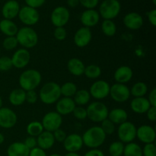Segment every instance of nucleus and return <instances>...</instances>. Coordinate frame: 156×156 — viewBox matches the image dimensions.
I'll return each instance as SVG.
<instances>
[{
	"instance_id": "nucleus-1",
	"label": "nucleus",
	"mask_w": 156,
	"mask_h": 156,
	"mask_svg": "<svg viewBox=\"0 0 156 156\" xmlns=\"http://www.w3.org/2000/svg\"><path fill=\"white\" fill-rule=\"evenodd\" d=\"M106 134L100 126H93L84 132L82 136L84 146L91 149H98L105 143Z\"/></svg>"
},
{
	"instance_id": "nucleus-2",
	"label": "nucleus",
	"mask_w": 156,
	"mask_h": 156,
	"mask_svg": "<svg viewBox=\"0 0 156 156\" xmlns=\"http://www.w3.org/2000/svg\"><path fill=\"white\" fill-rule=\"evenodd\" d=\"M42 76L38 70L34 69L24 70L18 78L20 88L25 91L35 90L41 83Z\"/></svg>"
},
{
	"instance_id": "nucleus-3",
	"label": "nucleus",
	"mask_w": 156,
	"mask_h": 156,
	"mask_svg": "<svg viewBox=\"0 0 156 156\" xmlns=\"http://www.w3.org/2000/svg\"><path fill=\"white\" fill-rule=\"evenodd\" d=\"M60 85L55 82H48L43 85L38 94V97L44 105L56 104L61 98Z\"/></svg>"
},
{
	"instance_id": "nucleus-4",
	"label": "nucleus",
	"mask_w": 156,
	"mask_h": 156,
	"mask_svg": "<svg viewBox=\"0 0 156 156\" xmlns=\"http://www.w3.org/2000/svg\"><path fill=\"white\" fill-rule=\"evenodd\" d=\"M15 37L18 41V44L27 50L36 47L39 41L38 34L36 30L31 27H27V26L18 28Z\"/></svg>"
},
{
	"instance_id": "nucleus-5",
	"label": "nucleus",
	"mask_w": 156,
	"mask_h": 156,
	"mask_svg": "<svg viewBox=\"0 0 156 156\" xmlns=\"http://www.w3.org/2000/svg\"><path fill=\"white\" fill-rule=\"evenodd\" d=\"M87 118L93 123H101L108 118L109 110L105 104L100 101L90 103L86 108Z\"/></svg>"
},
{
	"instance_id": "nucleus-6",
	"label": "nucleus",
	"mask_w": 156,
	"mask_h": 156,
	"mask_svg": "<svg viewBox=\"0 0 156 156\" xmlns=\"http://www.w3.org/2000/svg\"><path fill=\"white\" fill-rule=\"evenodd\" d=\"M121 11V4L119 0H104L99 5L98 13L104 20H114Z\"/></svg>"
},
{
	"instance_id": "nucleus-7",
	"label": "nucleus",
	"mask_w": 156,
	"mask_h": 156,
	"mask_svg": "<svg viewBox=\"0 0 156 156\" xmlns=\"http://www.w3.org/2000/svg\"><path fill=\"white\" fill-rule=\"evenodd\" d=\"M137 127L132 122L126 121L118 125L117 129V137L119 140L123 143H132L136 138Z\"/></svg>"
},
{
	"instance_id": "nucleus-8",
	"label": "nucleus",
	"mask_w": 156,
	"mask_h": 156,
	"mask_svg": "<svg viewBox=\"0 0 156 156\" xmlns=\"http://www.w3.org/2000/svg\"><path fill=\"white\" fill-rule=\"evenodd\" d=\"M18 17L22 24L27 27H31L37 24L41 16L37 9L25 5L20 9Z\"/></svg>"
},
{
	"instance_id": "nucleus-9",
	"label": "nucleus",
	"mask_w": 156,
	"mask_h": 156,
	"mask_svg": "<svg viewBox=\"0 0 156 156\" xmlns=\"http://www.w3.org/2000/svg\"><path fill=\"white\" fill-rule=\"evenodd\" d=\"M41 122L44 130L53 133L62 126V116L56 111H50L44 114Z\"/></svg>"
},
{
	"instance_id": "nucleus-10",
	"label": "nucleus",
	"mask_w": 156,
	"mask_h": 156,
	"mask_svg": "<svg viewBox=\"0 0 156 156\" xmlns=\"http://www.w3.org/2000/svg\"><path fill=\"white\" fill-rule=\"evenodd\" d=\"M70 19V12L65 6H57L50 15V21L55 27H65Z\"/></svg>"
},
{
	"instance_id": "nucleus-11",
	"label": "nucleus",
	"mask_w": 156,
	"mask_h": 156,
	"mask_svg": "<svg viewBox=\"0 0 156 156\" xmlns=\"http://www.w3.org/2000/svg\"><path fill=\"white\" fill-rule=\"evenodd\" d=\"M109 96L113 101L117 103H124L130 98V90L124 84L115 83L110 88Z\"/></svg>"
},
{
	"instance_id": "nucleus-12",
	"label": "nucleus",
	"mask_w": 156,
	"mask_h": 156,
	"mask_svg": "<svg viewBox=\"0 0 156 156\" xmlns=\"http://www.w3.org/2000/svg\"><path fill=\"white\" fill-rule=\"evenodd\" d=\"M111 85L105 80H97L93 82L89 88V94L91 97L97 101L105 99L109 96Z\"/></svg>"
},
{
	"instance_id": "nucleus-13",
	"label": "nucleus",
	"mask_w": 156,
	"mask_h": 156,
	"mask_svg": "<svg viewBox=\"0 0 156 156\" xmlns=\"http://www.w3.org/2000/svg\"><path fill=\"white\" fill-rule=\"evenodd\" d=\"M18 122L16 113L9 108H0V127L3 129H12Z\"/></svg>"
},
{
	"instance_id": "nucleus-14",
	"label": "nucleus",
	"mask_w": 156,
	"mask_h": 156,
	"mask_svg": "<svg viewBox=\"0 0 156 156\" xmlns=\"http://www.w3.org/2000/svg\"><path fill=\"white\" fill-rule=\"evenodd\" d=\"M12 65L15 68L21 69L27 66L30 61V53L28 50L20 48L13 53L11 57Z\"/></svg>"
},
{
	"instance_id": "nucleus-15",
	"label": "nucleus",
	"mask_w": 156,
	"mask_h": 156,
	"mask_svg": "<svg viewBox=\"0 0 156 156\" xmlns=\"http://www.w3.org/2000/svg\"><path fill=\"white\" fill-rule=\"evenodd\" d=\"M136 138L144 144L155 143L156 139L155 128L148 124L141 125L136 129Z\"/></svg>"
},
{
	"instance_id": "nucleus-16",
	"label": "nucleus",
	"mask_w": 156,
	"mask_h": 156,
	"mask_svg": "<svg viewBox=\"0 0 156 156\" xmlns=\"http://www.w3.org/2000/svg\"><path fill=\"white\" fill-rule=\"evenodd\" d=\"M92 39V32L88 27H82L78 29L73 37V42L76 47L84 48L87 47Z\"/></svg>"
},
{
	"instance_id": "nucleus-17",
	"label": "nucleus",
	"mask_w": 156,
	"mask_h": 156,
	"mask_svg": "<svg viewBox=\"0 0 156 156\" xmlns=\"http://www.w3.org/2000/svg\"><path fill=\"white\" fill-rule=\"evenodd\" d=\"M63 147L67 152H78L83 147L82 136L77 133L67 135L63 143Z\"/></svg>"
},
{
	"instance_id": "nucleus-18",
	"label": "nucleus",
	"mask_w": 156,
	"mask_h": 156,
	"mask_svg": "<svg viewBox=\"0 0 156 156\" xmlns=\"http://www.w3.org/2000/svg\"><path fill=\"white\" fill-rule=\"evenodd\" d=\"M123 23L126 28L132 30H137L143 27L144 20L138 12H132L126 14L123 18Z\"/></svg>"
},
{
	"instance_id": "nucleus-19",
	"label": "nucleus",
	"mask_w": 156,
	"mask_h": 156,
	"mask_svg": "<svg viewBox=\"0 0 156 156\" xmlns=\"http://www.w3.org/2000/svg\"><path fill=\"white\" fill-rule=\"evenodd\" d=\"M100 15L95 9H85L80 16V21L83 27H91L97 25L100 21Z\"/></svg>"
},
{
	"instance_id": "nucleus-20",
	"label": "nucleus",
	"mask_w": 156,
	"mask_h": 156,
	"mask_svg": "<svg viewBox=\"0 0 156 156\" xmlns=\"http://www.w3.org/2000/svg\"><path fill=\"white\" fill-rule=\"evenodd\" d=\"M20 6L19 2L16 0H8L2 8V15L5 19L13 20L16 17H18L19 13Z\"/></svg>"
},
{
	"instance_id": "nucleus-21",
	"label": "nucleus",
	"mask_w": 156,
	"mask_h": 156,
	"mask_svg": "<svg viewBox=\"0 0 156 156\" xmlns=\"http://www.w3.org/2000/svg\"><path fill=\"white\" fill-rule=\"evenodd\" d=\"M76 107L72 98H60L56 103V111L61 116L69 115L72 114Z\"/></svg>"
},
{
	"instance_id": "nucleus-22",
	"label": "nucleus",
	"mask_w": 156,
	"mask_h": 156,
	"mask_svg": "<svg viewBox=\"0 0 156 156\" xmlns=\"http://www.w3.org/2000/svg\"><path fill=\"white\" fill-rule=\"evenodd\" d=\"M133 76V71L128 66H121L115 70L114 73V79L116 83L126 85L130 82Z\"/></svg>"
},
{
	"instance_id": "nucleus-23",
	"label": "nucleus",
	"mask_w": 156,
	"mask_h": 156,
	"mask_svg": "<svg viewBox=\"0 0 156 156\" xmlns=\"http://www.w3.org/2000/svg\"><path fill=\"white\" fill-rule=\"evenodd\" d=\"M129 107L133 112H134L135 114H146L151 105L146 98L140 97L133 98L130 101Z\"/></svg>"
},
{
	"instance_id": "nucleus-24",
	"label": "nucleus",
	"mask_w": 156,
	"mask_h": 156,
	"mask_svg": "<svg viewBox=\"0 0 156 156\" xmlns=\"http://www.w3.org/2000/svg\"><path fill=\"white\" fill-rule=\"evenodd\" d=\"M55 141L54 137H53V133L45 131L41 133L37 137V147L44 149V150H48L50 149L54 146Z\"/></svg>"
},
{
	"instance_id": "nucleus-25",
	"label": "nucleus",
	"mask_w": 156,
	"mask_h": 156,
	"mask_svg": "<svg viewBox=\"0 0 156 156\" xmlns=\"http://www.w3.org/2000/svg\"><path fill=\"white\" fill-rule=\"evenodd\" d=\"M30 149L22 142L12 143L7 148V156H29Z\"/></svg>"
},
{
	"instance_id": "nucleus-26",
	"label": "nucleus",
	"mask_w": 156,
	"mask_h": 156,
	"mask_svg": "<svg viewBox=\"0 0 156 156\" xmlns=\"http://www.w3.org/2000/svg\"><path fill=\"white\" fill-rule=\"evenodd\" d=\"M108 120H111L114 124L120 125L128 120V113L123 108H114L109 111L108 116Z\"/></svg>"
},
{
	"instance_id": "nucleus-27",
	"label": "nucleus",
	"mask_w": 156,
	"mask_h": 156,
	"mask_svg": "<svg viewBox=\"0 0 156 156\" xmlns=\"http://www.w3.org/2000/svg\"><path fill=\"white\" fill-rule=\"evenodd\" d=\"M85 66L79 58H71L67 62V69L69 73L74 76H81L84 75Z\"/></svg>"
},
{
	"instance_id": "nucleus-28",
	"label": "nucleus",
	"mask_w": 156,
	"mask_h": 156,
	"mask_svg": "<svg viewBox=\"0 0 156 156\" xmlns=\"http://www.w3.org/2000/svg\"><path fill=\"white\" fill-rule=\"evenodd\" d=\"M9 101L15 107L21 106L26 101V91L22 88H15L9 95Z\"/></svg>"
},
{
	"instance_id": "nucleus-29",
	"label": "nucleus",
	"mask_w": 156,
	"mask_h": 156,
	"mask_svg": "<svg viewBox=\"0 0 156 156\" xmlns=\"http://www.w3.org/2000/svg\"><path fill=\"white\" fill-rule=\"evenodd\" d=\"M18 30V26L12 20L3 18L0 21V31L6 37L15 36Z\"/></svg>"
},
{
	"instance_id": "nucleus-30",
	"label": "nucleus",
	"mask_w": 156,
	"mask_h": 156,
	"mask_svg": "<svg viewBox=\"0 0 156 156\" xmlns=\"http://www.w3.org/2000/svg\"><path fill=\"white\" fill-rule=\"evenodd\" d=\"M73 101L76 106L84 107L87 105L90 101L91 95L89 94V91L86 89H80L78 90L75 95L73 96Z\"/></svg>"
},
{
	"instance_id": "nucleus-31",
	"label": "nucleus",
	"mask_w": 156,
	"mask_h": 156,
	"mask_svg": "<svg viewBox=\"0 0 156 156\" xmlns=\"http://www.w3.org/2000/svg\"><path fill=\"white\" fill-rule=\"evenodd\" d=\"M130 90V94L133 96V98L144 97L148 92V85L143 82H137L133 85Z\"/></svg>"
},
{
	"instance_id": "nucleus-32",
	"label": "nucleus",
	"mask_w": 156,
	"mask_h": 156,
	"mask_svg": "<svg viewBox=\"0 0 156 156\" xmlns=\"http://www.w3.org/2000/svg\"><path fill=\"white\" fill-rule=\"evenodd\" d=\"M123 156H143L142 147L136 143H127L124 146Z\"/></svg>"
},
{
	"instance_id": "nucleus-33",
	"label": "nucleus",
	"mask_w": 156,
	"mask_h": 156,
	"mask_svg": "<svg viewBox=\"0 0 156 156\" xmlns=\"http://www.w3.org/2000/svg\"><path fill=\"white\" fill-rule=\"evenodd\" d=\"M102 33L107 37H114L117 33V25L113 20H104L101 23Z\"/></svg>"
},
{
	"instance_id": "nucleus-34",
	"label": "nucleus",
	"mask_w": 156,
	"mask_h": 156,
	"mask_svg": "<svg viewBox=\"0 0 156 156\" xmlns=\"http://www.w3.org/2000/svg\"><path fill=\"white\" fill-rule=\"evenodd\" d=\"M26 131H27V133L28 134V136L37 137L41 133L44 132V129L41 122L38 121V120H34V121L30 122L27 125Z\"/></svg>"
},
{
	"instance_id": "nucleus-35",
	"label": "nucleus",
	"mask_w": 156,
	"mask_h": 156,
	"mask_svg": "<svg viewBox=\"0 0 156 156\" xmlns=\"http://www.w3.org/2000/svg\"><path fill=\"white\" fill-rule=\"evenodd\" d=\"M78 91L77 85L73 82H67L62 84L60 86L61 95L66 98H72Z\"/></svg>"
},
{
	"instance_id": "nucleus-36",
	"label": "nucleus",
	"mask_w": 156,
	"mask_h": 156,
	"mask_svg": "<svg viewBox=\"0 0 156 156\" xmlns=\"http://www.w3.org/2000/svg\"><path fill=\"white\" fill-rule=\"evenodd\" d=\"M101 69L96 64H90L87 66H85V71H84V75L90 79H98L101 76Z\"/></svg>"
},
{
	"instance_id": "nucleus-37",
	"label": "nucleus",
	"mask_w": 156,
	"mask_h": 156,
	"mask_svg": "<svg viewBox=\"0 0 156 156\" xmlns=\"http://www.w3.org/2000/svg\"><path fill=\"white\" fill-rule=\"evenodd\" d=\"M125 144L120 140L114 141L108 147V153L111 156H123Z\"/></svg>"
},
{
	"instance_id": "nucleus-38",
	"label": "nucleus",
	"mask_w": 156,
	"mask_h": 156,
	"mask_svg": "<svg viewBox=\"0 0 156 156\" xmlns=\"http://www.w3.org/2000/svg\"><path fill=\"white\" fill-rule=\"evenodd\" d=\"M101 128L102 130L104 131L106 136H111L115 132L116 130V126L115 124L112 123L110 120H108V118L105 119V120L101 122Z\"/></svg>"
},
{
	"instance_id": "nucleus-39",
	"label": "nucleus",
	"mask_w": 156,
	"mask_h": 156,
	"mask_svg": "<svg viewBox=\"0 0 156 156\" xmlns=\"http://www.w3.org/2000/svg\"><path fill=\"white\" fill-rule=\"evenodd\" d=\"M18 43L15 36L13 37H6L2 42V46L5 50H13L18 47Z\"/></svg>"
},
{
	"instance_id": "nucleus-40",
	"label": "nucleus",
	"mask_w": 156,
	"mask_h": 156,
	"mask_svg": "<svg viewBox=\"0 0 156 156\" xmlns=\"http://www.w3.org/2000/svg\"><path fill=\"white\" fill-rule=\"evenodd\" d=\"M12 67H13V65H12V59L9 56H3L0 57V71H9Z\"/></svg>"
},
{
	"instance_id": "nucleus-41",
	"label": "nucleus",
	"mask_w": 156,
	"mask_h": 156,
	"mask_svg": "<svg viewBox=\"0 0 156 156\" xmlns=\"http://www.w3.org/2000/svg\"><path fill=\"white\" fill-rule=\"evenodd\" d=\"M72 114H73L75 118L77 119V120H84L87 118L86 108H85L84 107L76 106Z\"/></svg>"
},
{
	"instance_id": "nucleus-42",
	"label": "nucleus",
	"mask_w": 156,
	"mask_h": 156,
	"mask_svg": "<svg viewBox=\"0 0 156 156\" xmlns=\"http://www.w3.org/2000/svg\"><path fill=\"white\" fill-rule=\"evenodd\" d=\"M143 156H156V146L155 143L145 144L144 147L142 148Z\"/></svg>"
},
{
	"instance_id": "nucleus-43",
	"label": "nucleus",
	"mask_w": 156,
	"mask_h": 156,
	"mask_svg": "<svg viewBox=\"0 0 156 156\" xmlns=\"http://www.w3.org/2000/svg\"><path fill=\"white\" fill-rule=\"evenodd\" d=\"M53 37L57 41H62L66 38L67 37V31L64 27H55L53 30Z\"/></svg>"
},
{
	"instance_id": "nucleus-44",
	"label": "nucleus",
	"mask_w": 156,
	"mask_h": 156,
	"mask_svg": "<svg viewBox=\"0 0 156 156\" xmlns=\"http://www.w3.org/2000/svg\"><path fill=\"white\" fill-rule=\"evenodd\" d=\"M99 4V0H79V5L86 9H94Z\"/></svg>"
},
{
	"instance_id": "nucleus-45",
	"label": "nucleus",
	"mask_w": 156,
	"mask_h": 156,
	"mask_svg": "<svg viewBox=\"0 0 156 156\" xmlns=\"http://www.w3.org/2000/svg\"><path fill=\"white\" fill-rule=\"evenodd\" d=\"M38 94L34 91V90H31V91H26V101L30 105H34L37 103L38 100Z\"/></svg>"
},
{
	"instance_id": "nucleus-46",
	"label": "nucleus",
	"mask_w": 156,
	"mask_h": 156,
	"mask_svg": "<svg viewBox=\"0 0 156 156\" xmlns=\"http://www.w3.org/2000/svg\"><path fill=\"white\" fill-rule=\"evenodd\" d=\"M53 137H54V140L56 142H58V143H63L65 139L66 138L67 134L63 129H62L61 128L56 129L54 132L53 133Z\"/></svg>"
},
{
	"instance_id": "nucleus-47",
	"label": "nucleus",
	"mask_w": 156,
	"mask_h": 156,
	"mask_svg": "<svg viewBox=\"0 0 156 156\" xmlns=\"http://www.w3.org/2000/svg\"><path fill=\"white\" fill-rule=\"evenodd\" d=\"M46 1L47 0H24L26 5L30 6V7L36 9L42 7L45 4Z\"/></svg>"
},
{
	"instance_id": "nucleus-48",
	"label": "nucleus",
	"mask_w": 156,
	"mask_h": 156,
	"mask_svg": "<svg viewBox=\"0 0 156 156\" xmlns=\"http://www.w3.org/2000/svg\"><path fill=\"white\" fill-rule=\"evenodd\" d=\"M24 144L29 149H32L34 148L37 147V137L30 136H28L27 138L25 139L24 142Z\"/></svg>"
},
{
	"instance_id": "nucleus-49",
	"label": "nucleus",
	"mask_w": 156,
	"mask_h": 156,
	"mask_svg": "<svg viewBox=\"0 0 156 156\" xmlns=\"http://www.w3.org/2000/svg\"><path fill=\"white\" fill-rule=\"evenodd\" d=\"M146 117L151 122H155L156 120V107L151 106L146 111Z\"/></svg>"
},
{
	"instance_id": "nucleus-50",
	"label": "nucleus",
	"mask_w": 156,
	"mask_h": 156,
	"mask_svg": "<svg viewBox=\"0 0 156 156\" xmlns=\"http://www.w3.org/2000/svg\"><path fill=\"white\" fill-rule=\"evenodd\" d=\"M147 18L149 22L152 24L153 27L156 26V9H153L147 12Z\"/></svg>"
},
{
	"instance_id": "nucleus-51",
	"label": "nucleus",
	"mask_w": 156,
	"mask_h": 156,
	"mask_svg": "<svg viewBox=\"0 0 156 156\" xmlns=\"http://www.w3.org/2000/svg\"><path fill=\"white\" fill-rule=\"evenodd\" d=\"M29 156H47V155L45 150L37 146V147L30 149V152H29Z\"/></svg>"
},
{
	"instance_id": "nucleus-52",
	"label": "nucleus",
	"mask_w": 156,
	"mask_h": 156,
	"mask_svg": "<svg viewBox=\"0 0 156 156\" xmlns=\"http://www.w3.org/2000/svg\"><path fill=\"white\" fill-rule=\"evenodd\" d=\"M151 106L156 107V88H154L149 92V96L147 98Z\"/></svg>"
},
{
	"instance_id": "nucleus-53",
	"label": "nucleus",
	"mask_w": 156,
	"mask_h": 156,
	"mask_svg": "<svg viewBox=\"0 0 156 156\" xmlns=\"http://www.w3.org/2000/svg\"><path fill=\"white\" fill-rule=\"evenodd\" d=\"M83 156H105L103 151L99 149H91L85 153Z\"/></svg>"
},
{
	"instance_id": "nucleus-54",
	"label": "nucleus",
	"mask_w": 156,
	"mask_h": 156,
	"mask_svg": "<svg viewBox=\"0 0 156 156\" xmlns=\"http://www.w3.org/2000/svg\"><path fill=\"white\" fill-rule=\"evenodd\" d=\"M67 5L69 8L74 9L79 5V0H67Z\"/></svg>"
},
{
	"instance_id": "nucleus-55",
	"label": "nucleus",
	"mask_w": 156,
	"mask_h": 156,
	"mask_svg": "<svg viewBox=\"0 0 156 156\" xmlns=\"http://www.w3.org/2000/svg\"><path fill=\"white\" fill-rule=\"evenodd\" d=\"M63 156H82L78 152H66Z\"/></svg>"
},
{
	"instance_id": "nucleus-56",
	"label": "nucleus",
	"mask_w": 156,
	"mask_h": 156,
	"mask_svg": "<svg viewBox=\"0 0 156 156\" xmlns=\"http://www.w3.org/2000/svg\"><path fill=\"white\" fill-rule=\"evenodd\" d=\"M4 142H5V136H4V135H3L2 133H0V145L2 144V143H4Z\"/></svg>"
},
{
	"instance_id": "nucleus-57",
	"label": "nucleus",
	"mask_w": 156,
	"mask_h": 156,
	"mask_svg": "<svg viewBox=\"0 0 156 156\" xmlns=\"http://www.w3.org/2000/svg\"><path fill=\"white\" fill-rule=\"evenodd\" d=\"M2 104H3L2 98V97H1V96H0V108H2Z\"/></svg>"
},
{
	"instance_id": "nucleus-58",
	"label": "nucleus",
	"mask_w": 156,
	"mask_h": 156,
	"mask_svg": "<svg viewBox=\"0 0 156 156\" xmlns=\"http://www.w3.org/2000/svg\"><path fill=\"white\" fill-rule=\"evenodd\" d=\"M49 156H62V155H61L60 154H58V153H53Z\"/></svg>"
},
{
	"instance_id": "nucleus-59",
	"label": "nucleus",
	"mask_w": 156,
	"mask_h": 156,
	"mask_svg": "<svg viewBox=\"0 0 156 156\" xmlns=\"http://www.w3.org/2000/svg\"><path fill=\"white\" fill-rule=\"evenodd\" d=\"M152 3H153V5H156V0H152Z\"/></svg>"
},
{
	"instance_id": "nucleus-60",
	"label": "nucleus",
	"mask_w": 156,
	"mask_h": 156,
	"mask_svg": "<svg viewBox=\"0 0 156 156\" xmlns=\"http://www.w3.org/2000/svg\"><path fill=\"white\" fill-rule=\"evenodd\" d=\"M0 54H1V49H0Z\"/></svg>"
}]
</instances>
